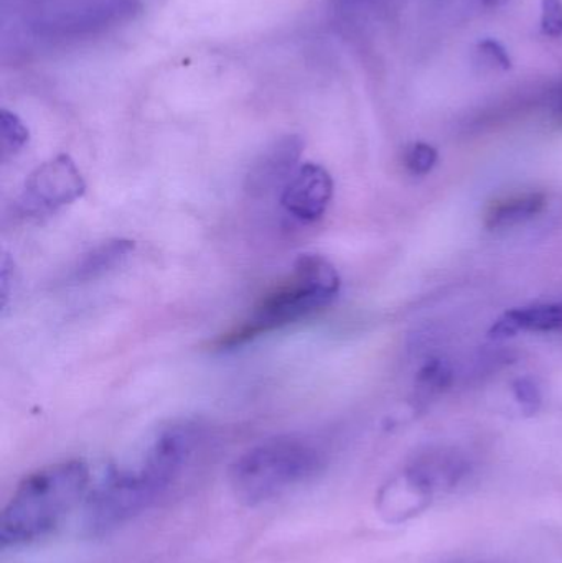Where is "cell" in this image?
Wrapping results in <instances>:
<instances>
[{
    "mask_svg": "<svg viewBox=\"0 0 562 563\" xmlns=\"http://www.w3.org/2000/svg\"><path fill=\"white\" fill-rule=\"evenodd\" d=\"M201 443L194 423H177L158 433L134 468L114 470L85 503V528L104 536L134 521L181 482Z\"/></svg>",
    "mask_w": 562,
    "mask_h": 563,
    "instance_id": "obj_1",
    "label": "cell"
},
{
    "mask_svg": "<svg viewBox=\"0 0 562 563\" xmlns=\"http://www.w3.org/2000/svg\"><path fill=\"white\" fill-rule=\"evenodd\" d=\"M89 466L63 460L26 475L13 489L0 515L2 548H23L56 531L88 499Z\"/></svg>",
    "mask_w": 562,
    "mask_h": 563,
    "instance_id": "obj_2",
    "label": "cell"
},
{
    "mask_svg": "<svg viewBox=\"0 0 562 563\" xmlns=\"http://www.w3.org/2000/svg\"><path fill=\"white\" fill-rule=\"evenodd\" d=\"M327 452L317 440L279 435L241 453L230 468V486L241 505L256 508L312 482L326 470Z\"/></svg>",
    "mask_w": 562,
    "mask_h": 563,
    "instance_id": "obj_3",
    "label": "cell"
},
{
    "mask_svg": "<svg viewBox=\"0 0 562 563\" xmlns=\"http://www.w3.org/2000/svg\"><path fill=\"white\" fill-rule=\"evenodd\" d=\"M340 291L335 266L319 254H302L294 263L293 276L267 294L243 323L218 338V350H233L263 334L312 317L329 307Z\"/></svg>",
    "mask_w": 562,
    "mask_h": 563,
    "instance_id": "obj_4",
    "label": "cell"
},
{
    "mask_svg": "<svg viewBox=\"0 0 562 563\" xmlns=\"http://www.w3.org/2000/svg\"><path fill=\"white\" fill-rule=\"evenodd\" d=\"M85 191L86 181L75 161L68 154H59L26 177L16 205L23 214L42 217L75 203Z\"/></svg>",
    "mask_w": 562,
    "mask_h": 563,
    "instance_id": "obj_5",
    "label": "cell"
},
{
    "mask_svg": "<svg viewBox=\"0 0 562 563\" xmlns=\"http://www.w3.org/2000/svg\"><path fill=\"white\" fill-rule=\"evenodd\" d=\"M333 198L332 175L319 164L300 165L280 191L284 211L300 223L322 220Z\"/></svg>",
    "mask_w": 562,
    "mask_h": 563,
    "instance_id": "obj_6",
    "label": "cell"
},
{
    "mask_svg": "<svg viewBox=\"0 0 562 563\" xmlns=\"http://www.w3.org/2000/svg\"><path fill=\"white\" fill-rule=\"evenodd\" d=\"M304 151V141L299 135H286L273 142L251 165L244 181V188L251 197H266L273 191L286 187Z\"/></svg>",
    "mask_w": 562,
    "mask_h": 563,
    "instance_id": "obj_7",
    "label": "cell"
},
{
    "mask_svg": "<svg viewBox=\"0 0 562 563\" xmlns=\"http://www.w3.org/2000/svg\"><path fill=\"white\" fill-rule=\"evenodd\" d=\"M517 331H535V333L562 331V301L531 305V307L508 311L495 327V333L498 334H514Z\"/></svg>",
    "mask_w": 562,
    "mask_h": 563,
    "instance_id": "obj_8",
    "label": "cell"
},
{
    "mask_svg": "<svg viewBox=\"0 0 562 563\" xmlns=\"http://www.w3.org/2000/svg\"><path fill=\"white\" fill-rule=\"evenodd\" d=\"M544 205H547V198L543 194L530 191V194L511 195L491 205L485 213V227L491 230L518 227L541 213Z\"/></svg>",
    "mask_w": 562,
    "mask_h": 563,
    "instance_id": "obj_9",
    "label": "cell"
},
{
    "mask_svg": "<svg viewBox=\"0 0 562 563\" xmlns=\"http://www.w3.org/2000/svg\"><path fill=\"white\" fill-rule=\"evenodd\" d=\"M134 250L135 244L131 240L106 241L79 260L73 269L71 277L76 282L99 279L121 266Z\"/></svg>",
    "mask_w": 562,
    "mask_h": 563,
    "instance_id": "obj_10",
    "label": "cell"
},
{
    "mask_svg": "<svg viewBox=\"0 0 562 563\" xmlns=\"http://www.w3.org/2000/svg\"><path fill=\"white\" fill-rule=\"evenodd\" d=\"M29 128L23 124L22 119L13 112L2 109L0 111V151H2V161L16 157L20 152L29 145Z\"/></svg>",
    "mask_w": 562,
    "mask_h": 563,
    "instance_id": "obj_11",
    "label": "cell"
},
{
    "mask_svg": "<svg viewBox=\"0 0 562 563\" xmlns=\"http://www.w3.org/2000/svg\"><path fill=\"white\" fill-rule=\"evenodd\" d=\"M438 162V151L429 144H415L406 151L405 165L411 174L426 175Z\"/></svg>",
    "mask_w": 562,
    "mask_h": 563,
    "instance_id": "obj_12",
    "label": "cell"
},
{
    "mask_svg": "<svg viewBox=\"0 0 562 563\" xmlns=\"http://www.w3.org/2000/svg\"><path fill=\"white\" fill-rule=\"evenodd\" d=\"M477 55L481 62L492 69L508 71L511 68V58L507 48L494 38L482 40L477 45Z\"/></svg>",
    "mask_w": 562,
    "mask_h": 563,
    "instance_id": "obj_13",
    "label": "cell"
},
{
    "mask_svg": "<svg viewBox=\"0 0 562 563\" xmlns=\"http://www.w3.org/2000/svg\"><path fill=\"white\" fill-rule=\"evenodd\" d=\"M541 32L550 38H561L562 0H541Z\"/></svg>",
    "mask_w": 562,
    "mask_h": 563,
    "instance_id": "obj_14",
    "label": "cell"
},
{
    "mask_svg": "<svg viewBox=\"0 0 562 563\" xmlns=\"http://www.w3.org/2000/svg\"><path fill=\"white\" fill-rule=\"evenodd\" d=\"M482 2L487 3V5L491 7H498L502 5V3L507 2V0H482Z\"/></svg>",
    "mask_w": 562,
    "mask_h": 563,
    "instance_id": "obj_15",
    "label": "cell"
},
{
    "mask_svg": "<svg viewBox=\"0 0 562 563\" xmlns=\"http://www.w3.org/2000/svg\"><path fill=\"white\" fill-rule=\"evenodd\" d=\"M561 114H562V108H561Z\"/></svg>",
    "mask_w": 562,
    "mask_h": 563,
    "instance_id": "obj_16",
    "label": "cell"
}]
</instances>
